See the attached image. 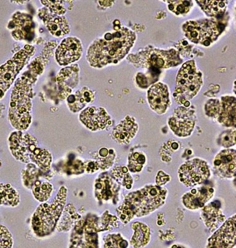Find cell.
Masks as SVG:
<instances>
[{"label": "cell", "instance_id": "3957f363", "mask_svg": "<svg viewBox=\"0 0 236 248\" xmlns=\"http://www.w3.org/2000/svg\"><path fill=\"white\" fill-rule=\"evenodd\" d=\"M31 88L26 79H20L14 88L9 117L13 126L26 129L31 124Z\"/></svg>", "mask_w": 236, "mask_h": 248}, {"label": "cell", "instance_id": "277c9868", "mask_svg": "<svg viewBox=\"0 0 236 248\" xmlns=\"http://www.w3.org/2000/svg\"><path fill=\"white\" fill-rule=\"evenodd\" d=\"M67 193L62 186L53 202L43 203L36 209L32 218V228L36 235H47L53 231L64 209Z\"/></svg>", "mask_w": 236, "mask_h": 248}, {"label": "cell", "instance_id": "d590c367", "mask_svg": "<svg viewBox=\"0 0 236 248\" xmlns=\"http://www.w3.org/2000/svg\"><path fill=\"white\" fill-rule=\"evenodd\" d=\"M220 144L224 147H230L236 144V131L224 132L220 138Z\"/></svg>", "mask_w": 236, "mask_h": 248}, {"label": "cell", "instance_id": "d6a6232c", "mask_svg": "<svg viewBox=\"0 0 236 248\" xmlns=\"http://www.w3.org/2000/svg\"><path fill=\"white\" fill-rule=\"evenodd\" d=\"M169 10L177 15H183L190 11L192 3L191 1H167Z\"/></svg>", "mask_w": 236, "mask_h": 248}, {"label": "cell", "instance_id": "9c48e42d", "mask_svg": "<svg viewBox=\"0 0 236 248\" xmlns=\"http://www.w3.org/2000/svg\"><path fill=\"white\" fill-rule=\"evenodd\" d=\"M31 47L28 50H22L14 57L12 61L0 67V99L3 96L10 86L15 81L18 72L23 67L29 56H30Z\"/></svg>", "mask_w": 236, "mask_h": 248}, {"label": "cell", "instance_id": "5bb4252c", "mask_svg": "<svg viewBox=\"0 0 236 248\" xmlns=\"http://www.w3.org/2000/svg\"><path fill=\"white\" fill-rule=\"evenodd\" d=\"M148 98L152 109L159 114H163L169 108L171 101L169 91L162 83H157L149 89Z\"/></svg>", "mask_w": 236, "mask_h": 248}, {"label": "cell", "instance_id": "7c38bea8", "mask_svg": "<svg viewBox=\"0 0 236 248\" xmlns=\"http://www.w3.org/2000/svg\"><path fill=\"white\" fill-rule=\"evenodd\" d=\"M236 242V215L229 218L208 240V248H232Z\"/></svg>", "mask_w": 236, "mask_h": 248}, {"label": "cell", "instance_id": "5b68a950", "mask_svg": "<svg viewBox=\"0 0 236 248\" xmlns=\"http://www.w3.org/2000/svg\"><path fill=\"white\" fill-rule=\"evenodd\" d=\"M203 85V76L193 61L184 63L177 75L174 98L177 103L186 104L197 94Z\"/></svg>", "mask_w": 236, "mask_h": 248}, {"label": "cell", "instance_id": "ba28073f", "mask_svg": "<svg viewBox=\"0 0 236 248\" xmlns=\"http://www.w3.org/2000/svg\"><path fill=\"white\" fill-rule=\"evenodd\" d=\"M178 173L181 183L188 186H193L206 181L210 176V170L206 161L194 158L184 163Z\"/></svg>", "mask_w": 236, "mask_h": 248}, {"label": "cell", "instance_id": "30bf717a", "mask_svg": "<svg viewBox=\"0 0 236 248\" xmlns=\"http://www.w3.org/2000/svg\"><path fill=\"white\" fill-rule=\"evenodd\" d=\"M38 141L33 136L22 132H15L10 138V146L13 155L18 160L29 162L30 155L37 148Z\"/></svg>", "mask_w": 236, "mask_h": 248}, {"label": "cell", "instance_id": "74e56055", "mask_svg": "<svg viewBox=\"0 0 236 248\" xmlns=\"http://www.w3.org/2000/svg\"><path fill=\"white\" fill-rule=\"evenodd\" d=\"M99 165L98 163L94 161H88L83 164V168L86 172L88 174H92L99 170Z\"/></svg>", "mask_w": 236, "mask_h": 248}, {"label": "cell", "instance_id": "e0dca14e", "mask_svg": "<svg viewBox=\"0 0 236 248\" xmlns=\"http://www.w3.org/2000/svg\"><path fill=\"white\" fill-rule=\"evenodd\" d=\"M213 195V188L208 186H203L186 193L183 197V202L188 208L199 209L203 208Z\"/></svg>", "mask_w": 236, "mask_h": 248}, {"label": "cell", "instance_id": "603a6c76", "mask_svg": "<svg viewBox=\"0 0 236 248\" xmlns=\"http://www.w3.org/2000/svg\"><path fill=\"white\" fill-rule=\"evenodd\" d=\"M134 230V235L131 240V244L135 248L145 247L150 240V231L147 225L141 222H135L132 225Z\"/></svg>", "mask_w": 236, "mask_h": 248}, {"label": "cell", "instance_id": "e575fe53", "mask_svg": "<svg viewBox=\"0 0 236 248\" xmlns=\"http://www.w3.org/2000/svg\"><path fill=\"white\" fill-rule=\"evenodd\" d=\"M13 247V239L10 232L5 227L0 225V248Z\"/></svg>", "mask_w": 236, "mask_h": 248}, {"label": "cell", "instance_id": "d6986e66", "mask_svg": "<svg viewBox=\"0 0 236 248\" xmlns=\"http://www.w3.org/2000/svg\"><path fill=\"white\" fill-rule=\"evenodd\" d=\"M236 102L233 97H224L220 104L219 120L226 126H235L236 120Z\"/></svg>", "mask_w": 236, "mask_h": 248}, {"label": "cell", "instance_id": "4316f807", "mask_svg": "<svg viewBox=\"0 0 236 248\" xmlns=\"http://www.w3.org/2000/svg\"><path fill=\"white\" fill-rule=\"evenodd\" d=\"M206 15L210 16H218L223 15L226 10L225 1H197Z\"/></svg>", "mask_w": 236, "mask_h": 248}, {"label": "cell", "instance_id": "4fadbf2b", "mask_svg": "<svg viewBox=\"0 0 236 248\" xmlns=\"http://www.w3.org/2000/svg\"><path fill=\"white\" fill-rule=\"evenodd\" d=\"M82 53V46L76 38H67L59 45L56 59L60 65H66L78 60Z\"/></svg>", "mask_w": 236, "mask_h": 248}, {"label": "cell", "instance_id": "8992f818", "mask_svg": "<svg viewBox=\"0 0 236 248\" xmlns=\"http://www.w3.org/2000/svg\"><path fill=\"white\" fill-rule=\"evenodd\" d=\"M129 59L138 67L167 69L180 64L181 59L175 50L149 49L131 55Z\"/></svg>", "mask_w": 236, "mask_h": 248}, {"label": "cell", "instance_id": "8d00e7d4", "mask_svg": "<svg viewBox=\"0 0 236 248\" xmlns=\"http://www.w3.org/2000/svg\"><path fill=\"white\" fill-rule=\"evenodd\" d=\"M220 111V104L218 100H210L206 104V113L210 117L219 115Z\"/></svg>", "mask_w": 236, "mask_h": 248}, {"label": "cell", "instance_id": "ffe728a7", "mask_svg": "<svg viewBox=\"0 0 236 248\" xmlns=\"http://www.w3.org/2000/svg\"><path fill=\"white\" fill-rule=\"evenodd\" d=\"M220 206L219 202L217 203V202H215L206 206L203 209L202 216L206 226L210 230V231H214L225 220V216L223 215Z\"/></svg>", "mask_w": 236, "mask_h": 248}, {"label": "cell", "instance_id": "4dcf8cb0", "mask_svg": "<svg viewBox=\"0 0 236 248\" xmlns=\"http://www.w3.org/2000/svg\"><path fill=\"white\" fill-rule=\"evenodd\" d=\"M112 174L118 183L126 186L128 189H130L133 179L128 172V168L125 167H116L112 170Z\"/></svg>", "mask_w": 236, "mask_h": 248}, {"label": "cell", "instance_id": "7402d4cb", "mask_svg": "<svg viewBox=\"0 0 236 248\" xmlns=\"http://www.w3.org/2000/svg\"><path fill=\"white\" fill-rule=\"evenodd\" d=\"M115 188L112 179L105 175L97 179L95 184V194L99 199L108 200L114 195Z\"/></svg>", "mask_w": 236, "mask_h": 248}, {"label": "cell", "instance_id": "cb8c5ba5", "mask_svg": "<svg viewBox=\"0 0 236 248\" xmlns=\"http://www.w3.org/2000/svg\"><path fill=\"white\" fill-rule=\"evenodd\" d=\"M63 211L62 215L60 220L59 219V223L56 227L57 231L59 232L69 230L78 217L75 209L72 204H69Z\"/></svg>", "mask_w": 236, "mask_h": 248}, {"label": "cell", "instance_id": "484cf974", "mask_svg": "<svg viewBox=\"0 0 236 248\" xmlns=\"http://www.w3.org/2000/svg\"><path fill=\"white\" fill-rule=\"evenodd\" d=\"M14 22L15 24V29L13 35L17 40L24 39L27 36V31L30 33L31 22L30 18L24 15H20L15 18Z\"/></svg>", "mask_w": 236, "mask_h": 248}, {"label": "cell", "instance_id": "52a82bcc", "mask_svg": "<svg viewBox=\"0 0 236 248\" xmlns=\"http://www.w3.org/2000/svg\"><path fill=\"white\" fill-rule=\"evenodd\" d=\"M183 30L192 42L209 46L221 32L216 22L210 20L189 21L184 24Z\"/></svg>", "mask_w": 236, "mask_h": 248}, {"label": "cell", "instance_id": "f1b7e54d", "mask_svg": "<svg viewBox=\"0 0 236 248\" xmlns=\"http://www.w3.org/2000/svg\"><path fill=\"white\" fill-rule=\"evenodd\" d=\"M94 98V95L91 91L87 88H83L74 95V103L70 104V108L74 111L80 110L86 104L89 103Z\"/></svg>", "mask_w": 236, "mask_h": 248}, {"label": "cell", "instance_id": "9a60e30c", "mask_svg": "<svg viewBox=\"0 0 236 248\" xmlns=\"http://www.w3.org/2000/svg\"><path fill=\"white\" fill-rule=\"evenodd\" d=\"M214 168L217 174L224 177L235 176L236 170V152L235 150H224L215 157Z\"/></svg>", "mask_w": 236, "mask_h": 248}, {"label": "cell", "instance_id": "6da1fadb", "mask_svg": "<svg viewBox=\"0 0 236 248\" xmlns=\"http://www.w3.org/2000/svg\"><path fill=\"white\" fill-rule=\"evenodd\" d=\"M106 33L103 38L92 43L88 49V60L90 65L102 67L117 63L128 53L135 40V33L128 29L116 30Z\"/></svg>", "mask_w": 236, "mask_h": 248}, {"label": "cell", "instance_id": "ac0fdd59", "mask_svg": "<svg viewBox=\"0 0 236 248\" xmlns=\"http://www.w3.org/2000/svg\"><path fill=\"white\" fill-rule=\"evenodd\" d=\"M138 128L134 119L127 117L115 127L113 131V137L119 144H128L134 138Z\"/></svg>", "mask_w": 236, "mask_h": 248}, {"label": "cell", "instance_id": "83f0119b", "mask_svg": "<svg viewBox=\"0 0 236 248\" xmlns=\"http://www.w3.org/2000/svg\"><path fill=\"white\" fill-rule=\"evenodd\" d=\"M30 157L42 169L47 170L51 167V155L46 149L36 148Z\"/></svg>", "mask_w": 236, "mask_h": 248}, {"label": "cell", "instance_id": "8fae6325", "mask_svg": "<svg viewBox=\"0 0 236 248\" xmlns=\"http://www.w3.org/2000/svg\"><path fill=\"white\" fill-rule=\"evenodd\" d=\"M196 116L194 110L185 108L176 109L169 120L170 127L176 135L186 137L193 130Z\"/></svg>", "mask_w": 236, "mask_h": 248}, {"label": "cell", "instance_id": "44dd1931", "mask_svg": "<svg viewBox=\"0 0 236 248\" xmlns=\"http://www.w3.org/2000/svg\"><path fill=\"white\" fill-rule=\"evenodd\" d=\"M44 20L47 28L54 36L59 37L69 32V26L64 17L49 15L44 17Z\"/></svg>", "mask_w": 236, "mask_h": 248}, {"label": "cell", "instance_id": "d4e9b609", "mask_svg": "<svg viewBox=\"0 0 236 248\" xmlns=\"http://www.w3.org/2000/svg\"><path fill=\"white\" fill-rule=\"evenodd\" d=\"M20 202L19 195L10 184H0V204L15 206Z\"/></svg>", "mask_w": 236, "mask_h": 248}, {"label": "cell", "instance_id": "f546056e", "mask_svg": "<svg viewBox=\"0 0 236 248\" xmlns=\"http://www.w3.org/2000/svg\"><path fill=\"white\" fill-rule=\"evenodd\" d=\"M53 186L47 183H40L36 182L33 188L34 196L40 202H45L51 197L53 192Z\"/></svg>", "mask_w": 236, "mask_h": 248}, {"label": "cell", "instance_id": "1f68e13d", "mask_svg": "<svg viewBox=\"0 0 236 248\" xmlns=\"http://www.w3.org/2000/svg\"><path fill=\"white\" fill-rule=\"evenodd\" d=\"M145 163V156L142 152H135L129 157L128 168L131 172H139Z\"/></svg>", "mask_w": 236, "mask_h": 248}, {"label": "cell", "instance_id": "f35d334b", "mask_svg": "<svg viewBox=\"0 0 236 248\" xmlns=\"http://www.w3.org/2000/svg\"><path fill=\"white\" fill-rule=\"evenodd\" d=\"M170 181V177L163 171L158 172L156 177V183L159 186L164 185Z\"/></svg>", "mask_w": 236, "mask_h": 248}, {"label": "cell", "instance_id": "7a4b0ae2", "mask_svg": "<svg viewBox=\"0 0 236 248\" xmlns=\"http://www.w3.org/2000/svg\"><path fill=\"white\" fill-rule=\"evenodd\" d=\"M167 190L159 186H145L127 195L123 203L118 209V215L124 224L134 217H142L153 212L164 203Z\"/></svg>", "mask_w": 236, "mask_h": 248}, {"label": "cell", "instance_id": "836d02e7", "mask_svg": "<svg viewBox=\"0 0 236 248\" xmlns=\"http://www.w3.org/2000/svg\"><path fill=\"white\" fill-rule=\"evenodd\" d=\"M105 248H126L128 243L119 235H108L105 240Z\"/></svg>", "mask_w": 236, "mask_h": 248}, {"label": "cell", "instance_id": "2e32d148", "mask_svg": "<svg viewBox=\"0 0 236 248\" xmlns=\"http://www.w3.org/2000/svg\"><path fill=\"white\" fill-rule=\"evenodd\" d=\"M80 120L90 130L96 131L105 128L110 117L105 109L92 107L81 113Z\"/></svg>", "mask_w": 236, "mask_h": 248}]
</instances>
